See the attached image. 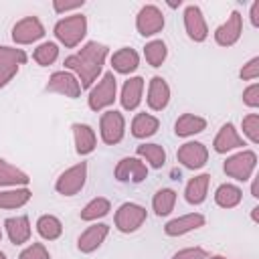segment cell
<instances>
[{
	"instance_id": "cell-1",
	"label": "cell",
	"mask_w": 259,
	"mask_h": 259,
	"mask_svg": "<svg viewBox=\"0 0 259 259\" xmlns=\"http://www.w3.org/2000/svg\"><path fill=\"white\" fill-rule=\"evenodd\" d=\"M107 55H109L107 45L97 42V40H89L77 53L69 55L63 65L67 71H71L79 79L81 89H91L103 71Z\"/></svg>"
},
{
	"instance_id": "cell-2",
	"label": "cell",
	"mask_w": 259,
	"mask_h": 259,
	"mask_svg": "<svg viewBox=\"0 0 259 259\" xmlns=\"http://www.w3.org/2000/svg\"><path fill=\"white\" fill-rule=\"evenodd\" d=\"M53 32H55V38L65 49H75L77 45H81V40L87 34V16L79 14V12L65 16V18L55 22Z\"/></svg>"
},
{
	"instance_id": "cell-3",
	"label": "cell",
	"mask_w": 259,
	"mask_h": 259,
	"mask_svg": "<svg viewBox=\"0 0 259 259\" xmlns=\"http://www.w3.org/2000/svg\"><path fill=\"white\" fill-rule=\"evenodd\" d=\"M115 99H117V79H115L113 71H107L89 89L87 105H89L91 111H103L109 105H113Z\"/></svg>"
},
{
	"instance_id": "cell-4",
	"label": "cell",
	"mask_w": 259,
	"mask_h": 259,
	"mask_svg": "<svg viewBox=\"0 0 259 259\" xmlns=\"http://www.w3.org/2000/svg\"><path fill=\"white\" fill-rule=\"evenodd\" d=\"M255 168H257V154L253 150H241V152L229 156L223 164L225 174L239 182H247L253 176Z\"/></svg>"
},
{
	"instance_id": "cell-5",
	"label": "cell",
	"mask_w": 259,
	"mask_h": 259,
	"mask_svg": "<svg viewBox=\"0 0 259 259\" xmlns=\"http://www.w3.org/2000/svg\"><path fill=\"white\" fill-rule=\"evenodd\" d=\"M148 219V210L138 202H123L115 210V229L119 233H136Z\"/></svg>"
},
{
	"instance_id": "cell-6",
	"label": "cell",
	"mask_w": 259,
	"mask_h": 259,
	"mask_svg": "<svg viewBox=\"0 0 259 259\" xmlns=\"http://www.w3.org/2000/svg\"><path fill=\"white\" fill-rule=\"evenodd\" d=\"M99 136L107 146H115L125 136V117L117 109H107L99 117Z\"/></svg>"
},
{
	"instance_id": "cell-7",
	"label": "cell",
	"mask_w": 259,
	"mask_h": 259,
	"mask_svg": "<svg viewBox=\"0 0 259 259\" xmlns=\"http://www.w3.org/2000/svg\"><path fill=\"white\" fill-rule=\"evenodd\" d=\"M85 182H87V162H79L59 174L55 182V190L61 196H75L77 192L83 190Z\"/></svg>"
},
{
	"instance_id": "cell-8",
	"label": "cell",
	"mask_w": 259,
	"mask_h": 259,
	"mask_svg": "<svg viewBox=\"0 0 259 259\" xmlns=\"http://www.w3.org/2000/svg\"><path fill=\"white\" fill-rule=\"evenodd\" d=\"M45 91L57 93V95H65L69 99H77L81 95V83L71 71L63 69V71H55L49 77V81L45 85Z\"/></svg>"
},
{
	"instance_id": "cell-9",
	"label": "cell",
	"mask_w": 259,
	"mask_h": 259,
	"mask_svg": "<svg viewBox=\"0 0 259 259\" xmlns=\"http://www.w3.org/2000/svg\"><path fill=\"white\" fill-rule=\"evenodd\" d=\"M113 178L117 182H132L140 184L148 178V166L138 156H125L121 158L113 168Z\"/></svg>"
},
{
	"instance_id": "cell-10",
	"label": "cell",
	"mask_w": 259,
	"mask_h": 259,
	"mask_svg": "<svg viewBox=\"0 0 259 259\" xmlns=\"http://www.w3.org/2000/svg\"><path fill=\"white\" fill-rule=\"evenodd\" d=\"M164 24H166L164 14L156 4H144L136 14V28L142 36H154L162 32Z\"/></svg>"
},
{
	"instance_id": "cell-11",
	"label": "cell",
	"mask_w": 259,
	"mask_h": 259,
	"mask_svg": "<svg viewBox=\"0 0 259 259\" xmlns=\"http://www.w3.org/2000/svg\"><path fill=\"white\" fill-rule=\"evenodd\" d=\"M47 34L38 16H24L12 26V40L16 45H32Z\"/></svg>"
},
{
	"instance_id": "cell-12",
	"label": "cell",
	"mask_w": 259,
	"mask_h": 259,
	"mask_svg": "<svg viewBox=\"0 0 259 259\" xmlns=\"http://www.w3.org/2000/svg\"><path fill=\"white\" fill-rule=\"evenodd\" d=\"M212 34H214V42H217L219 47L229 49V47L237 45V40H239L241 34H243V16H241V12H239V10H233V12L229 14V18H227L223 24H219V26L214 28Z\"/></svg>"
},
{
	"instance_id": "cell-13",
	"label": "cell",
	"mask_w": 259,
	"mask_h": 259,
	"mask_svg": "<svg viewBox=\"0 0 259 259\" xmlns=\"http://www.w3.org/2000/svg\"><path fill=\"white\" fill-rule=\"evenodd\" d=\"M182 20H184V30L188 34L190 40L194 42H204L208 38V24H206V18L202 14V10L196 6V4H188L184 8V14H182Z\"/></svg>"
},
{
	"instance_id": "cell-14",
	"label": "cell",
	"mask_w": 259,
	"mask_h": 259,
	"mask_svg": "<svg viewBox=\"0 0 259 259\" xmlns=\"http://www.w3.org/2000/svg\"><path fill=\"white\" fill-rule=\"evenodd\" d=\"M176 160L188 170H200L208 162V148L202 142H184L176 152Z\"/></svg>"
},
{
	"instance_id": "cell-15",
	"label": "cell",
	"mask_w": 259,
	"mask_h": 259,
	"mask_svg": "<svg viewBox=\"0 0 259 259\" xmlns=\"http://www.w3.org/2000/svg\"><path fill=\"white\" fill-rule=\"evenodd\" d=\"M245 146V140L243 136L239 134V130L235 127V123L227 121L221 125V130L217 132L214 140H212V150L217 154H227V152H233V150H239Z\"/></svg>"
},
{
	"instance_id": "cell-16",
	"label": "cell",
	"mask_w": 259,
	"mask_h": 259,
	"mask_svg": "<svg viewBox=\"0 0 259 259\" xmlns=\"http://www.w3.org/2000/svg\"><path fill=\"white\" fill-rule=\"evenodd\" d=\"M146 103L152 111H164L170 103V85L166 83L164 77L156 75L148 83V93H146Z\"/></svg>"
},
{
	"instance_id": "cell-17",
	"label": "cell",
	"mask_w": 259,
	"mask_h": 259,
	"mask_svg": "<svg viewBox=\"0 0 259 259\" xmlns=\"http://www.w3.org/2000/svg\"><path fill=\"white\" fill-rule=\"evenodd\" d=\"M204 223H206L204 214H200V212H188V214H180V217L168 221L164 225V233L168 237H182L186 233H192V231L204 227Z\"/></svg>"
},
{
	"instance_id": "cell-18",
	"label": "cell",
	"mask_w": 259,
	"mask_h": 259,
	"mask_svg": "<svg viewBox=\"0 0 259 259\" xmlns=\"http://www.w3.org/2000/svg\"><path fill=\"white\" fill-rule=\"evenodd\" d=\"M107 235H109V225H105V223H93L91 227H87L79 235L77 249L81 253H93V251H97L103 245V241L107 239Z\"/></svg>"
},
{
	"instance_id": "cell-19",
	"label": "cell",
	"mask_w": 259,
	"mask_h": 259,
	"mask_svg": "<svg viewBox=\"0 0 259 259\" xmlns=\"http://www.w3.org/2000/svg\"><path fill=\"white\" fill-rule=\"evenodd\" d=\"M144 77H130L127 81H123L121 93H119V103L125 111H136L142 103V93H144Z\"/></svg>"
},
{
	"instance_id": "cell-20",
	"label": "cell",
	"mask_w": 259,
	"mask_h": 259,
	"mask_svg": "<svg viewBox=\"0 0 259 259\" xmlns=\"http://www.w3.org/2000/svg\"><path fill=\"white\" fill-rule=\"evenodd\" d=\"M4 229H6V235L10 239L12 245H24L30 241V235H32V227H30V221L26 214H18V217H8L4 221Z\"/></svg>"
},
{
	"instance_id": "cell-21",
	"label": "cell",
	"mask_w": 259,
	"mask_h": 259,
	"mask_svg": "<svg viewBox=\"0 0 259 259\" xmlns=\"http://www.w3.org/2000/svg\"><path fill=\"white\" fill-rule=\"evenodd\" d=\"M71 130H73V140H75V152L79 156H89L97 146L95 130L89 123H79V121L73 123Z\"/></svg>"
},
{
	"instance_id": "cell-22",
	"label": "cell",
	"mask_w": 259,
	"mask_h": 259,
	"mask_svg": "<svg viewBox=\"0 0 259 259\" xmlns=\"http://www.w3.org/2000/svg\"><path fill=\"white\" fill-rule=\"evenodd\" d=\"M208 184H210V174H196L194 178H190L186 182V188H184V198L188 204H202L208 196Z\"/></svg>"
},
{
	"instance_id": "cell-23",
	"label": "cell",
	"mask_w": 259,
	"mask_h": 259,
	"mask_svg": "<svg viewBox=\"0 0 259 259\" xmlns=\"http://www.w3.org/2000/svg\"><path fill=\"white\" fill-rule=\"evenodd\" d=\"M109 61H111L113 71L119 73V75H130V73H134V71L140 67V55H138V51H134V49H130V47L117 49V51L111 55Z\"/></svg>"
},
{
	"instance_id": "cell-24",
	"label": "cell",
	"mask_w": 259,
	"mask_h": 259,
	"mask_svg": "<svg viewBox=\"0 0 259 259\" xmlns=\"http://www.w3.org/2000/svg\"><path fill=\"white\" fill-rule=\"evenodd\" d=\"M160 130V119L152 113H136L134 119H132V125H130V134L138 140H146V138H152L156 132Z\"/></svg>"
},
{
	"instance_id": "cell-25",
	"label": "cell",
	"mask_w": 259,
	"mask_h": 259,
	"mask_svg": "<svg viewBox=\"0 0 259 259\" xmlns=\"http://www.w3.org/2000/svg\"><path fill=\"white\" fill-rule=\"evenodd\" d=\"M206 130V119L196 113H182L174 121V134L178 138H192Z\"/></svg>"
},
{
	"instance_id": "cell-26",
	"label": "cell",
	"mask_w": 259,
	"mask_h": 259,
	"mask_svg": "<svg viewBox=\"0 0 259 259\" xmlns=\"http://www.w3.org/2000/svg\"><path fill=\"white\" fill-rule=\"evenodd\" d=\"M28 182H30V176L24 170H20L14 164L0 158V186L18 188V186H28Z\"/></svg>"
},
{
	"instance_id": "cell-27",
	"label": "cell",
	"mask_w": 259,
	"mask_h": 259,
	"mask_svg": "<svg viewBox=\"0 0 259 259\" xmlns=\"http://www.w3.org/2000/svg\"><path fill=\"white\" fill-rule=\"evenodd\" d=\"M136 156L154 170H160L166 164V150L160 144H140L136 148Z\"/></svg>"
},
{
	"instance_id": "cell-28",
	"label": "cell",
	"mask_w": 259,
	"mask_h": 259,
	"mask_svg": "<svg viewBox=\"0 0 259 259\" xmlns=\"http://www.w3.org/2000/svg\"><path fill=\"white\" fill-rule=\"evenodd\" d=\"M241 200H243V190L237 184L225 182L214 190V202L221 208H235L241 204Z\"/></svg>"
},
{
	"instance_id": "cell-29",
	"label": "cell",
	"mask_w": 259,
	"mask_h": 259,
	"mask_svg": "<svg viewBox=\"0 0 259 259\" xmlns=\"http://www.w3.org/2000/svg\"><path fill=\"white\" fill-rule=\"evenodd\" d=\"M30 198H32V192H30L28 186H18V188L0 190V208H6V210L20 208V206H24Z\"/></svg>"
},
{
	"instance_id": "cell-30",
	"label": "cell",
	"mask_w": 259,
	"mask_h": 259,
	"mask_svg": "<svg viewBox=\"0 0 259 259\" xmlns=\"http://www.w3.org/2000/svg\"><path fill=\"white\" fill-rule=\"evenodd\" d=\"M109 210H111L109 198H105V196H95V198H91V200L81 208L79 219L85 221V223H93V221H97V219L107 217Z\"/></svg>"
},
{
	"instance_id": "cell-31",
	"label": "cell",
	"mask_w": 259,
	"mask_h": 259,
	"mask_svg": "<svg viewBox=\"0 0 259 259\" xmlns=\"http://www.w3.org/2000/svg\"><path fill=\"white\" fill-rule=\"evenodd\" d=\"M34 227H36V233L45 241H57L63 235V223L55 214H40L36 219V225Z\"/></svg>"
},
{
	"instance_id": "cell-32",
	"label": "cell",
	"mask_w": 259,
	"mask_h": 259,
	"mask_svg": "<svg viewBox=\"0 0 259 259\" xmlns=\"http://www.w3.org/2000/svg\"><path fill=\"white\" fill-rule=\"evenodd\" d=\"M176 196L178 194L172 188L156 190V194L152 196V210L156 212V217H168L176 206Z\"/></svg>"
},
{
	"instance_id": "cell-33",
	"label": "cell",
	"mask_w": 259,
	"mask_h": 259,
	"mask_svg": "<svg viewBox=\"0 0 259 259\" xmlns=\"http://www.w3.org/2000/svg\"><path fill=\"white\" fill-rule=\"evenodd\" d=\"M166 57H168V47H166L164 40L154 38V40L146 42V47H144V59H146V63L150 67H162V63L166 61Z\"/></svg>"
},
{
	"instance_id": "cell-34",
	"label": "cell",
	"mask_w": 259,
	"mask_h": 259,
	"mask_svg": "<svg viewBox=\"0 0 259 259\" xmlns=\"http://www.w3.org/2000/svg\"><path fill=\"white\" fill-rule=\"evenodd\" d=\"M32 59H34V63L40 65V67H49V65H53V63L59 59V45L53 42V40H45V42H40V45L32 51Z\"/></svg>"
},
{
	"instance_id": "cell-35",
	"label": "cell",
	"mask_w": 259,
	"mask_h": 259,
	"mask_svg": "<svg viewBox=\"0 0 259 259\" xmlns=\"http://www.w3.org/2000/svg\"><path fill=\"white\" fill-rule=\"evenodd\" d=\"M28 61V55L22 49L0 45V65H24Z\"/></svg>"
},
{
	"instance_id": "cell-36",
	"label": "cell",
	"mask_w": 259,
	"mask_h": 259,
	"mask_svg": "<svg viewBox=\"0 0 259 259\" xmlns=\"http://www.w3.org/2000/svg\"><path fill=\"white\" fill-rule=\"evenodd\" d=\"M241 127H243V136L251 144H259V115L257 113H247L241 121Z\"/></svg>"
},
{
	"instance_id": "cell-37",
	"label": "cell",
	"mask_w": 259,
	"mask_h": 259,
	"mask_svg": "<svg viewBox=\"0 0 259 259\" xmlns=\"http://www.w3.org/2000/svg\"><path fill=\"white\" fill-rule=\"evenodd\" d=\"M18 259H51V255L42 243H30L28 247H24L20 251Z\"/></svg>"
},
{
	"instance_id": "cell-38",
	"label": "cell",
	"mask_w": 259,
	"mask_h": 259,
	"mask_svg": "<svg viewBox=\"0 0 259 259\" xmlns=\"http://www.w3.org/2000/svg\"><path fill=\"white\" fill-rule=\"evenodd\" d=\"M239 77H241L243 81H255V79L259 77V57L249 59V61H247V63L241 67Z\"/></svg>"
},
{
	"instance_id": "cell-39",
	"label": "cell",
	"mask_w": 259,
	"mask_h": 259,
	"mask_svg": "<svg viewBox=\"0 0 259 259\" xmlns=\"http://www.w3.org/2000/svg\"><path fill=\"white\" fill-rule=\"evenodd\" d=\"M206 257H208V253L202 247H184V249L176 251L170 259H206Z\"/></svg>"
},
{
	"instance_id": "cell-40",
	"label": "cell",
	"mask_w": 259,
	"mask_h": 259,
	"mask_svg": "<svg viewBox=\"0 0 259 259\" xmlns=\"http://www.w3.org/2000/svg\"><path fill=\"white\" fill-rule=\"evenodd\" d=\"M85 6V0H71V2H65V0H53V10L57 14H65V12H73V10H79Z\"/></svg>"
},
{
	"instance_id": "cell-41",
	"label": "cell",
	"mask_w": 259,
	"mask_h": 259,
	"mask_svg": "<svg viewBox=\"0 0 259 259\" xmlns=\"http://www.w3.org/2000/svg\"><path fill=\"white\" fill-rule=\"evenodd\" d=\"M243 103L251 109L259 107V83H251L245 91H243Z\"/></svg>"
},
{
	"instance_id": "cell-42",
	"label": "cell",
	"mask_w": 259,
	"mask_h": 259,
	"mask_svg": "<svg viewBox=\"0 0 259 259\" xmlns=\"http://www.w3.org/2000/svg\"><path fill=\"white\" fill-rule=\"evenodd\" d=\"M18 75V65H0V89Z\"/></svg>"
},
{
	"instance_id": "cell-43",
	"label": "cell",
	"mask_w": 259,
	"mask_h": 259,
	"mask_svg": "<svg viewBox=\"0 0 259 259\" xmlns=\"http://www.w3.org/2000/svg\"><path fill=\"white\" fill-rule=\"evenodd\" d=\"M249 20L253 26H259V0H255L251 4V10H249Z\"/></svg>"
},
{
	"instance_id": "cell-44",
	"label": "cell",
	"mask_w": 259,
	"mask_h": 259,
	"mask_svg": "<svg viewBox=\"0 0 259 259\" xmlns=\"http://www.w3.org/2000/svg\"><path fill=\"white\" fill-rule=\"evenodd\" d=\"M251 196H253V198L259 196V194H257V180H253V184H251Z\"/></svg>"
},
{
	"instance_id": "cell-45",
	"label": "cell",
	"mask_w": 259,
	"mask_h": 259,
	"mask_svg": "<svg viewBox=\"0 0 259 259\" xmlns=\"http://www.w3.org/2000/svg\"><path fill=\"white\" fill-rule=\"evenodd\" d=\"M257 212H259V206H255V208H251V219H253V223H257V221H259V217H257Z\"/></svg>"
},
{
	"instance_id": "cell-46",
	"label": "cell",
	"mask_w": 259,
	"mask_h": 259,
	"mask_svg": "<svg viewBox=\"0 0 259 259\" xmlns=\"http://www.w3.org/2000/svg\"><path fill=\"white\" fill-rule=\"evenodd\" d=\"M206 259H229V257H225V255H208Z\"/></svg>"
},
{
	"instance_id": "cell-47",
	"label": "cell",
	"mask_w": 259,
	"mask_h": 259,
	"mask_svg": "<svg viewBox=\"0 0 259 259\" xmlns=\"http://www.w3.org/2000/svg\"><path fill=\"white\" fill-rule=\"evenodd\" d=\"M0 259H6V253L4 251H0Z\"/></svg>"
},
{
	"instance_id": "cell-48",
	"label": "cell",
	"mask_w": 259,
	"mask_h": 259,
	"mask_svg": "<svg viewBox=\"0 0 259 259\" xmlns=\"http://www.w3.org/2000/svg\"><path fill=\"white\" fill-rule=\"evenodd\" d=\"M2 235H4V233H2V227H0V241H2Z\"/></svg>"
}]
</instances>
